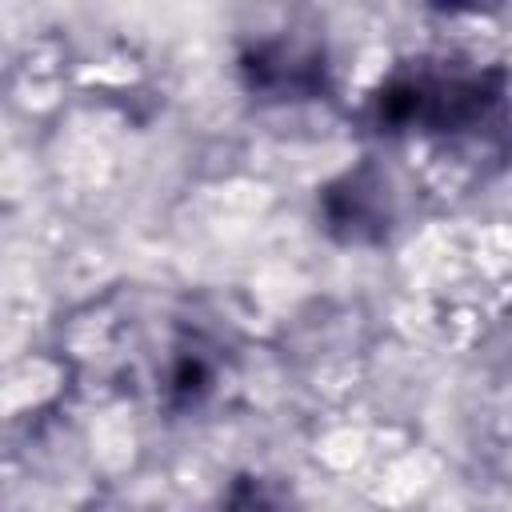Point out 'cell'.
I'll use <instances>...</instances> for the list:
<instances>
[{"label": "cell", "instance_id": "cell-6", "mask_svg": "<svg viewBox=\"0 0 512 512\" xmlns=\"http://www.w3.org/2000/svg\"><path fill=\"white\" fill-rule=\"evenodd\" d=\"M92 512H136V508H128V504H100V508H92Z\"/></svg>", "mask_w": 512, "mask_h": 512}, {"label": "cell", "instance_id": "cell-4", "mask_svg": "<svg viewBox=\"0 0 512 512\" xmlns=\"http://www.w3.org/2000/svg\"><path fill=\"white\" fill-rule=\"evenodd\" d=\"M216 388V356L200 340L172 344L164 372H160V400L168 412H192L200 408Z\"/></svg>", "mask_w": 512, "mask_h": 512}, {"label": "cell", "instance_id": "cell-5", "mask_svg": "<svg viewBox=\"0 0 512 512\" xmlns=\"http://www.w3.org/2000/svg\"><path fill=\"white\" fill-rule=\"evenodd\" d=\"M220 512H304V504L288 480L264 472H240L224 488Z\"/></svg>", "mask_w": 512, "mask_h": 512}, {"label": "cell", "instance_id": "cell-3", "mask_svg": "<svg viewBox=\"0 0 512 512\" xmlns=\"http://www.w3.org/2000/svg\"><path fill=\"white\" fill-rule=\"evenodd\" d=\"M320 224L340 244H380L396 224L388 176L376 164H356L328 180L316 196Z\"/></svg>", "mask_w": 512, "mask_h": 512}, {"label": "cell", "instance_id": "cell-2", "mask_svg": "<svg viewBox=\"0 0 512 512\" xmlns=\"http://www.w3.org/2000/svg\"><path fill=\"white\" fill-rule=\"evenodd\" d=\"M240 80L264 100H312L328 92L324 44L300 32H280L240 52Z\"/></svg>", "mask_w": 512, "mask_h": 512}, {"label": "cell", "instance_id": "cell-1", "mask_svg": "<svg viewBox=\"0 0 512 512\" xmlns=\"http://www.w3.org/2000/svg\"><path fill=\"white\" fill-rule=\"evenodd\" d=\"M504 100V68H452L408 64L396 68L372 96L380 132H468L480 128Z\"/></svg>", "mask_w": 512, "mask_h": 512}]
</instances>
